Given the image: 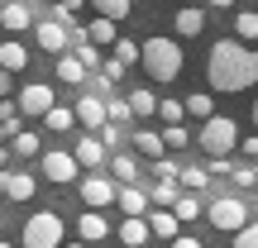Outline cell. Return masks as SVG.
<instances>
[{
  "mask_svg": "<svg viewBox=\"0 0 258 248\" xmlns=\"http://www.w3.org/2000/svg\"><path fill=\"white\" fill-rule=\"evenodd\" d=\"M211 91H244L258 81V48H244L239 38H220L211 48Z\"/></svg>",
  "mask_w": 258,
  "mask_h": 248,
  "instance_id": "obj_1",
  "label": "cell"
},
{
  "mask_svg": "<svg viewBox=\"0 0 258 248\" xmlns=\"http://www.w3.org/2000/svg\"><path fill=\"white\" fill-rule=\"evenodd\" d=\"M139 62L148 67L153 81H177L182 76V48H177V38H148Z\"/></svg>",
  "mask_w": 258,
  "mask_h": 248,
  "instance_id": "obj_2",
  "label": "cell"
},
{
  "mask_svg": "<svg viewBox=\"0 0 258 248\" xmlns=\"http://www.w3.org/2000/svg\"><path fill=\"white\" fill-rule=\"evenodd\" d=\"M196 143H201L211 157H230L234 148L244 143V134H239V124H234L230 115H211V120L196 129Z\"/></svg>",
  "mask_w": 258,
  "mask_h": 248,
  "instance_id": "obj_3",
  "label": "cell"
},
{
  "mask_svg": "<svg viewBox=\"0 0 258 248\" xmlns=\"http://www.w3.org/2000/svg\"><path fill=\"white\" fill-rule=\"evenodd\" d=\"M24 248H62V215L38 210L24 220Z\"/></svg>",
  "mask_w": 258,
  "mask_h": 248,
  "instance_id": "obj_4",
  "label": "cell"
},
{
  "mask_svg": "<svg viewBox=\"0 0 258 248\" xmlns=\"http://www.w3.org/2000/svg\"><path fill=\"white\" fill-rule=\"evenodd\" d=\"M206 220H211L215 229H225V234H239L244 224H249V210H244L239 196H215V201L206 205Z\"/></svg>",
  "mask_w": 258,
  "mask_h": 248,
  "instance_id": "obj_5",
  "label": "cell"
},
{
  "mask_svg": "<svg viewBox=\"0 0 258 248\" xmlns=\"http://www.w3.org/2000/svg\"><path fill=\"white\" fill-rule=\"evenodd\" d=\"M77 172H82V167H77V157H72V153H43V177H48L53 186L77 182Z\"/></svg>",
  "mask_w": 258,
  "mask_h": 248,
  "instance_id": "obj_6",
  "label": "cell"
},
{
  "mask_svg": "<svg viewBox=\"0 0 258 248\" xmlns=\"http://www.w3.org/2000/svg\"><path fill=\"white\" fill-rule=\"evenodd\" d=\"M53 101H57L53 86H43V81H29L24 91H19V110H24V115H48Z\"/></svg>",
  "mask_w": 258,
  "mask_h": 248,
  "instance_id": "obj_7",
  "label": "cell"
},
{
  "mask_svg": "<svg viewBox=\"0 0 258 248\" xmlns=\"http://www.w3.org/2000/svg\"><path fill=\"white\" fill-rule=\"evenodd\" d=\"M115 196H120V186H115L110 177H82V201L91 205V210H101V205H110Z\"/></svg>",
  "mask_w": 258,
  "mask_h": 248,
  "instance_id": "obj_8",
  "label": "cell"
},
{
  "mask_svg": "<svg viewBox=\"0 0 258 248\" xmlns=\"http://www.w3.org/2000/svg\"><path fill=\"white\" fill-rule=\"evenodd\" d=\"M77 124L101 134V129L110 124V120H105V101H96V96H82V101H77Z\"/></svg>",
  "mask_w": 258,
  "mask_h": 248,
  "instance_id": "obj_9",
  "label": "cell"
},
{
  "mask_svg": "<svg viewBox=\"0 0 258 248\" xmlns=\"http://www.w3.org/2000/svg\"><path fill=\"white\" fill-rule=\"evenodd\" d=\"M105 234H110V224H105V215H96V210L77 215V239H82V243H101Z\"/></svg>",
  "mask_w": 258,
  "mask_h": 248,
  "instance_id": "obj_10",
  "label": "cell"
},
{
  "mask_svg": "<svg viewBox=\"0 0 258 248\" xmlns=\"http://www.w3.org/2000/svg\"><path fill=\"white\" fill-rule=\"evenodd\" d=\"M38 48H43V53H62L67 48V29L57 24V19H43V24H38Z\"/></svg>",
  "mask_w": 258,
  "mask_h": 248,
  "instance_id": "obj_11",
  "label": "cell"
},
{
  "mask_svg": "<svg viewBox=\"0 0 258 248\" xmlns=\"http://www.w3.org/2000/svg\"><path fill=\"white\" fill-rule=\"evenodd\" d=\"M72 157H77V167H101V157H105V143L101 138H77V148H72Z\"/></svg>",
  "mask_w": 258,
  "mask_h": 248,
  "instance_id": "obj_12",
  "label": "cell"
},
{
  "mask_svg": "<svg viewBox=\"0 0 258 248\" xmlns=\"http://www.w3.org/2000/svg\"><path fill=\"white\" fill-rule=\"evenodd\" d=\"M5 196H10V201H34V196H38V182H34V172H10V182H5Z\"/></svg>",
  "mask_w": 258,
  "mask_h": 248,
  "instance_id": "obj_13",
  "label": "cell"
},
{
  "mask_svg": "<svg viewBox=\"0 0 258 248\" xmlns=\"http://www.w3.org/2000/svg\"><path fill=\"white\" fill-rule=\"evenodd\" d=\"M120 210H124V220H144V210H148V196L139 191V186H120Z\"/></svg>",
  "mask_w": 258,
  "mask_h": 248,
  "instance_id": "obj_14",
  "label": "cell"
},
{
  "mask_svg": "<svg viewBox=\"0 0 258 248\" xmlns=\"http://www.w3.org/2000/svg\"><path fill=\"white\" fill-rule=\"evenodd\" d=\"M0 24H5L10 34H19V29H29V24H34V10H29V5H19V0H10V5L0 10Z\"/></svg>",
  "mask_w": 258,
  "mask_h": 248,
  "instance_id": "obj_15",
  "label": "cell"
},
{
  "mask_svg": "<svg viewBox=\"0 0 258 248\" xmlns=\"http://www.w3.org/2000/svg\"><path fill=\"white\" fill-rule=\"evenodd\" d=\"M148 239H153L148 220H120V243H124V248H144Z\"/></svg>",
  "mask_w": 258,
  "mask_h": 248,
  "instance_id": "obj_16",
  "label": "cell"
},
{
  "mask_svg": "<svg viewBox=\"0 0 258 248\" xmlns=\"http://www.w3.org/2000/svg\"><path fill=\"white\" fill-rule=\"evenodd\" d=\"M172 24H177V34H182V38H196V34L206 29V10L186 5V10H177V19H172Z\"/></svg>",
  "mask_w": 258,
  "mask_h": 248,
  "instance_id": "obj_17",
  "label": "cell"
},
{
  "mask_svg": "<svg viewBox=\"0 0 258 248\" xmlns=\"http://www.w3.org/2000/svg\"><path fill=\"white\" fill-rule=\"evenodd\" d=\"M182 105H186V115H191V120H211V115H215V96L211 91H191V96H182Z\"/></svg>",
  "mask_w": 258,
  "mask_h": 248,
  "instance_id": "obj_18",
  "label": "cell"
},
{
  "mask_svg": "<svg viewBox=\"0 0 258 248\" xmlns=\"http://www.w3.org/2000/svg\"><path fill=\"white\" fill-rule=\"evenodd\" d=\"M234 38H239L244 48L258 43V10H239V15H234Z\"/></svg>",
  "mask_w": 258,
  "mask_h": 248,
  "instance_id": "obj_19",
  "label": "cell"
},
{
  "mask_svg": "<svg viewBox=\"0 0 258 248\" xmlns=\"http://www.w3.org/2000/svg\"><path fill=\"white\" fill-rule=\"evenodd\" d=\"M86 43H96V48H101V43H120V29H115V19H96V24H86Z\"/></svg>",
  "mask_w": 258,
  "mask_h": 248,
  "instance_id": "obj_20",
  "label": "cell"
},
{
  "mask_svg": "<svg viewBox=\"0 0 258 248\" xmlns=\"http://www.w3.org/2000/svg\"><path fill=\"white\" fill-rule=\"evenodd\" d=\"M148 229H153L158 239H182V234H177V229H182V220H177L172 210H158V215H148Z\"/></svg>",
  "mask_w": 258,
  "mask_h": 248,
  "instance_id": "obj_21",
  "label": "cell"
},
{
  "mask_svg": "<svg viewBox=\"0 0 258 248\" xmlns=\"http://www.w3.org/2000/svg\"><path fill=\"white\" fill-rule=\"evenodd\" d=\"M0 67H5V72H19V67H29L24 43H15V38H10V43H0Z\"/></svg>",
  "mask_w": 258,
  "mask_h": 248,
  "instance_id": "obj_22",
  "label": "cell"
},
{
  "mask_svg": "<svg viewBox=\"0 0 258 248\" xmlns=\"http://www.w3.org/2000/svg\"><path fill=\"white\" fill-rule=\"evenodd\" d=\"M134 143H139V153L144 157H153V162H163V134H153V129H144V134H134Z\"/></svg>",
  "mask_w": 258,
  "mask_h": 248,
  "instance_id": "obj_23",
  "label": "cell"
},
{
  "mask_svg": "<svg viewBox=\"0 0 258 248\" xmlns=\"http://www.w3.org/2000/svg\"><path fill=\"white\" fill-rule=\"evenodd\" d=\"M139 57H144V43H134V38H120V43H115V53H110V62H120L124 72H129V62H139Z\"/></svg>",
  "mask_w": 258,
  "mask_h": 248,
  "instance_id": "obj_24",
  "label": "cell"
},
{
  "mask_svg": "<svg viewBox=\"0 0 258 248\" xmlns=\"http://www.w3.org/2000/svg\"><path fill=\"white\" fill-rule=\"evenodd\" d=\"M43 124L53 129V134H67V129L77 124V110H67V105H53V110L43 115Z\"/></svg>",
  "mask_w": 258,
  "mask_h": 248,
  "instance_id": "obj_25",
  "label": "cell"
},
{
  "mask_svg": "<svg viewBox=\"0 0 258 248\" xmlns=\"http://www.w3.org/2000/svg\"><path fill=\"white\" fill-rule=\"evenodd\" d=\"M10 153H19V157H38V134H29V129H19V134L10 138Z\"/></svg>",
  "mask_w": 258,
  "mask_h": 248,
  "instance_id": "obj_26",
  "label": "cell"
},
{
  "mask_svg": "<svg viewBox=\"0 0 258 248\" xmlns=\"http://www.w3.org/2000/svg\"><path fill=\"white\" fill-rule=\"evenodd\" d=\"M57 76H62L67 86H82V81H86V67L77 62V53H72V57H62V62H57Z\"/></svg>",
  "mask_w": 258,
  "mask_h": 248,
  "instance_id": "obj_27",
  "label": "cell"
},
{
  "mask_svg": "<svg viewBox=\"0 0 258 248\" xmlns=\"http://www.w3.org/2000/svg\"><path fill=\"white\" fill-rule=\"evenodd\" d=\"M19 115H24V110H19V101H0V129H5L10 138L19 134Z\"/></svg>",
  "mask_w": 258,
  "mask_h": 248,
  "instance_id": "obj_28",
  "label": "cell"
},
{
  "mask_svg": "<svg viewBox=\"0 0 258 248\" xmlns=\"http://www.w3.org/2000/svg\"><path fill=\"white\" fill-rule=\"evenodd\" d=\"M115 177H120V186H134V177H139V162H134V157H129V153H115Z\"/></svg>",
  "mask_w": 258,
  "mask_h": 248,
  "instance_id": "obj_29",
  "label": "cell"
},
{
  "mask_svg": "<svg viewBox=\"0 0 258 248\" xmlns=\"http://www.w3.org/2000/svg\"><path fill=\"white\" fill-rule=\"evenodd\" d=\"M129 110H134L139 120H148V115H158V101H153V91H134V96H129Z\"/></svg>",
  "mask_w": 258,
  "mask_h": 248,
  "instance_id": "obj_30",
  "label": "cell"
},
{
  "mask_svg": "<svg viewBox=\"0 0 258 248\" xmlns=\"http://www.w3.org/2000/svg\"><path fill=\"white\" fill-rule=\"evenodd\" d=\"M177 201H182V196H177V182H158L153 186V205H158V210H172Z\"/></svg>",
  "mask_w": 258,
  "mask_h": 248,
  "instance_id": "obj_31",
  "label": "cell"
},
{
  "mask_svg": "<svg viewBox=\"0 0 258 248\" xmlns=\"http://www.w3.org/2000/svg\"><path fill=\"white\" fill-rule=\"evenodd\" d=\"M96 10H101V19H124L129 15V5H134V0H91Z\"/></svg>",
  "mask_w": 258,
  "mask_h": 248,
  "instance_id": "obj_32",
  "label": "cell"
},
{
  "mask_svg": "<svg viewBox=\"0 0 258 248\" xmlns=\"http://www.w3.org/2000/svg\"><path fill=\"white\" fill-rule=\"evenodd\" d=\"M158 115H163V124L172 129V124L186 120V105H182V101H158Z\"/></svg>",
  "mask_w": 258,
  "mask_h": 248,
  "instance_id": "obj_33",
  "label": "cell"
},
{
  "mask_svg": "<svg viewBox=\"0 0 258 248\" xmlns=\"http://www.w3.org/2000/svg\"><path fill=\"white\" fill-rule=\"evenodd\" d=\"M172 215H177L182 224H186V220H196V215H201V201H196V196H182V201L172 205Z\"/></svg>",
  "mask_w": 258,
  "mask_h": 248,
  "instance_id": "obj_34",
  "label": "cell"
},
{
  "mask_svg": "<svg viewBox=\"0 0 258 248\" xmlns=\"http://www.w3.org/2000/svg\"><path fill=\"white\" fill-rule=\"evenodd\" d=\"M129 115H134V110H129V101H105V120H110V124H124Z\"/></svg>",
  "mask_w": 258,
  "mask_h": 248,
  "instance_id": "obj_35",
  "label": "cell"
},
{
  "mask_svg": "<svg viewBox=\"0 0 258 248\" xmlns=\"http://www.w3.org/2000/svg\"><path fill=\"white\" fill-rule=\"evenodd\" d=\"M163 143L167 148H186V143H191V134H186L182 124H172V129H163Z\"/></svg>",
  "mask_w": 258,
  "mask_h": 248,
  "instance_id": "obj_36",
  "label": "cell"
},
{
  "mask_svg": "<svg viewBox=\"0 0 258 248\" xmlns=\"http://www.w3.org/2000/svg\"><path fill=\"white\" fill-rule=\"evenodd\" d=\"M182 182L191 186V191H201V186L211 182V172H206V167H186V172H182Z\"/></svg>",
  "mask_w": 258,
  "mask_h": 248,
  "instance_id": "obj_37",
  "label": "cell"
},
{
  "mask_svg": "<svg viewBox=\"0 0 258 248\" xmlns=\"http://www.w3.org/2000/svg\"><path fill=\"white\" fill-rule=\"evenodd\" d=\"M234 248H258V224H244V229L234 234Z\"/></svg>",
  "mask_w": 258,
  "mask_h": 248,
  "instance_id": "obj_38",
  "label": "cell"
},
{
  "mask_svg": "<svg viewBox=\"0 0 258 248\" xmlns=\"http://www.w3.org/2000/svg\"><path fill=\"white\" fill-rule=\"evenodd\" d=\"M77 62H82L86 72H91V67L101 62V53H96V43H82V48H77Z\"/></svg>",
  "mask_w": 258,
  "mask_h": 248,
  "instance_id": "obj_39",
  "label": "cell"
},
{
  "mask_svg": "<svg viewBox=\"0 0 258 248\" xmlns=\"http://www.w3.org/2000/svg\"><path fill=\"white\" fill-rule=\"evenodd\" d=\"M234 186H244V191L258 186V167H234Z\"/></svg>",
  "mask_w": 258,
  "mask_h": 248,
  "instance_id": "obj_40",
  "label": "cell"
},
{
  "mask_svg": "<svg viewBox=\"0 0 258 248\" xmlns=\"http://www.w3.org/2000/svg\"><path fill=\"white\" fill-rule=\"evenodd\" d=\"M177 177H182V172H177V162H172V157H163V162H158V182H177Z\"/></svg>",
  "mask_w": 258,
  "mask_h": 248,
  "instance_id": "obj_41",
  "label": "cell"
},
{
  "mask_svg": "<svg viewBox=\"0 0 258 248\" xmlns=\"http://www.w3.org/2000/svg\"><path fill=\"white\" fill-rule=\"evenodd\" d=\"M101 143H105V148H115V153H120V129H115V124H105V129H101Z\"/></svg>",
  "mask_w": 258,
  "mask_h": 248,
  "instance_id": "obj_42",
  "label": "cell"
},
{
  "mask_svg": "<svg viewBox=\"0 0 258 248\" xmlns=\"http://www.w3.org/2000/svg\"><path fill=\"white\" fill-rule=\"evenodd\" d=\"M211 172L225 177V172H234V162H230V157H211Z\"/></svg>",
  "mask_w": 258,
  "mask_h": 248,
  "instance_id": "obj_43",
  "label": "cell"
},
{
  "mask_svg": "<svg viewBox=\"0 0 258 248\" xmlns=\"http://www.w3.org/2000/svg\"><path fill=\"white\" fill-rule=\"evenodd\" d=\"M82 5H86V0H57V10H67V15H77Z\"/></svg>",
  "mask_w": 258,
  "mask_h": 248,
  "instance_id": "obj_44",
  "label": "cell"
},
{
  "mask_svg": "<svg viewBox=\"0 0 258 248\" xmlns=\"http://www.w3.org/2000/svg\"><path fill=\"white\" fill-rule=\"evenodd\" d=\"M0 101H10V72L0 67Z\"/></svg>",
  "mask_w": 258,
  "mask_h": 248,
  "instance_id": "obj_45",
  "label": "cell"
},
{
  "mask_svg": "<svg viewBox=\"0 0 258 248\" xmlns=\"http://www.w3.org/2000/svg\"><path fill=\"white\" fill-rule=\"evenodd\" d=\"M244 157H253V162H258V138H244Z\"/></svg>",
  "mask_w": 258,
  "mask_h": 248,
  "instance_id": "obj_46",
  "label": "cell"
},
{
  "mask_svg": "<svg viewBox=\"0 0 258 248\" xmlns=\"http://www.w3.org/2000/svg\"><path fill=\"white\" fill-rule=\"evenodd\" d=\"M172 248H201V239H186L182 234V239H172Z\"/></svg>",
  "mask_w": 258,
  "mask_h": 248,
  "instance_id": "obj_47",
  "label": "cell"
},
{
  "mask_svg": "<svg viewBox=\"0 0 258 248\" xmlns=\"http://www.w3.org/2000/svg\"><path fill=\"white\" fill-rule=\"evenodd\" d=\"M211 5H215V10H234V0H211Z\"/></svg>",
  "mask_w": 258,
  "mask_h": 248,
  "instance_id": "obj_48",
  "label": "cell"
},
{
  "mask_svg": "<svg viewBox=\"0 0 258 248\" xmlns=\"http://www.w3.org/2000/svg\"><path fill=\"white\" fill-rule=\"evenodd\" d=\"M5 162H10V148H0V172H5Z\"/></svg>",
  "mask_w": 258,
  "mask_h": 248,
  "instance_id": "obj_49",
  "label": "cell"
},
{
  "mask_svg": "<svg viewBox=\"0 0 258 248\" xmlns=\"http://www.w3.org/2000/svg\"><path fill=\"white\" fill-rule=\"evenodd\" d=\"M5 182H10V172H0V196H5Z\"/></svg>",
  "mask_w": 258,
  "mask_h": 248,
  "instance_id": "obj_50",
  "label": "cell"
},
{
  "mask_svg": "<svg viewBox=\"0 0 258 248\" xmlns=\"http://www.w3.org/2000/svg\"><path fill=\"white\" fill-rule=\"evenodd\" d=\"M62 248H86V243H82V239H77V243H62Z\"/></svg>",
  "mask_w": 258,
  "mask_h": 248,
  "instance_id": "obj_51",
  "label": "cell"
},
{
  "mask_svg": "<svg viewBox=\"0 0 258 248\" xmlns=\"http://www.w3.org/2000/svg\"><path fill=\"white\" fill-rule=\"evenodd\" d=\"M5 138H10V134H5V129H0V148H5Z\"/></svg>",
  "mask_w": 258,
  "mask_h": 248,
  "instance_id": "obj_52",
  "label": "cell"
},
{
  "mask_svg": "<svg viewBox=\"0 0 258 248\" xmlns=\"http://www.w3.org/2000/svg\"><path fill=\"white\" fill-rule=\"evenodd\" d=\"M253 124H258V101H253Z\"/></svg>",
  "mask_w": 258,
  "mask_h": 248,
  "instance_id": "obj_53",
  "label": "cell"
},
{
  "mask_svg": "<svg viewBox=\"0 0 258 248\" xmlns=\"http://www.w3.org/2000/svg\"><path fill=\"white\" fill-rule=\"evenodd\" d=\"M0 248H15V243H5V239H0Z\"/></svg>",
  "mask_w": 258,
  "mask_h": 248,
  "instance_id": "obj_54",
  "label": "cell"
},
{
  "mask_svg": "<svg viewBox=\"0 0 258 248\" xmlns=\"http://www.w3.org/2000/svg\"><path fill=\"white\" fill-rule=\"evenodd\" d=\"M5 5H10V0H0V10H5Z\"/></svg>",
  "mask_w": 258,
  "mask_h": 248,
  "instance_id": "obj_55",
  "label": "cell"
}]
</instances>
